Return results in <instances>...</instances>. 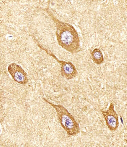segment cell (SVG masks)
<instances>
[{
  "instance_id": "6da1fadb",
  "label": "cell",
  "mask_w": 127,
  "mask_h": 147,
  "mask_svg": "<svg viewBox=\"0 0 127 147\" xmlns=\"http://www.w3.org/2000/svg\"><path fill=\"white\" fill-rule=\"evenodd\" d=\"M41 9L47 13L55 24L56 35L59 45L72 54L82 51L79 35L74 27L68 23L59 20L50 11L49 6Z\"/></svg>"
},
{
  "instance_id": "277c9868",
  "label": "cell",
  "mask_w": 127,
  "mask_h": 147,
  "mask_svg": "<svg viewBox=\"0 0 127 147\" xmlns=\"http://www.w3.org/2000/svg\"><path fill=\"white\" fill-rule=\"evenodd\" d=\"M101 111L109 129L112 131H116L118 128L119 121L118 116L114 109V104L110 103L108 109L104 111Z\"/></svg>"
},
{
  "instance_id": "7a4b0ae2",
  "label": "cell",
  "mask_w": 127,
  "mask_h": 147,
  "mask_svg": "<svg viewBox=\"0 0 127 147\" xmlns=\"http://www.w3.org/2000/svg\"><path fill=\"white\" fill-rule=\"evenodd\" d=\"M42 99L55 110L59 121L63 128L66 131L68 137L76 136L80 132L79 123L64 106L54 104L45 98Z\"/></svg>"
},
{
  "instance_id": "5b68a950",
  "label": "cell",
  "mask_w": 127,
  "mask_h": 147,
  "mask_svg": "<svg viewBox=\"0 0 127 147\" xmlns=\"http://www.w3.org/2000/svg\"><path fill=\"white\" fill-rule=\"evenodd\" d=\"M8 70L12 78L16 82L24 85L28 83L27 74L20 65H18L15 63H13L9 65Z\"/></svg>"
},
{
  "instance_id": "3957f363",
  "label": "cell",
  "mask_w": 127,
  "mask_h": 147,
  "mask_svg": "<svg viewBox=\"0 0 127 147\" xmlns=\"http://www.w3.org/2000/svg\"><path fill=\"white\" fill-rule=\"evenodd\" d=\"M32 38L33 40L37 44V45L41 49L45 51L47 54L53 57L61 65V73L63 77L64 78L66 79L70 80L74 78L77 76L78 74L77 70L74 65L72 62H67L63 60H59L58 58L54 55L53 53L47 49L43 45L39 43L34 36H33Z\"/></svg>"
},
{
  "instance_id": "8992f818",
  "label": "cell",
  "mask_w": 127,
  "mask_h": 147,
  "mask_svg": "<svg viewBox=\"0 0 127 147\" xmlns=\"http://www.w3.org/2000/svg\"><path fill=\"white\" fill-rule=\"evenodd\" d=\"M93 61L96 64L100 65L104 61V57L101 51L99 49H95L91 53Z\"/></svg>"
}]
</instances>
